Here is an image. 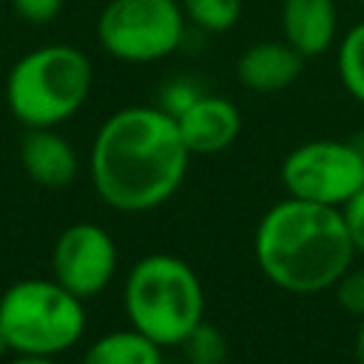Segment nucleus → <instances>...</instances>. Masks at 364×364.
Instances as JSON below:
<instances>
[{"mask_svg":"<svg viewBox=\"0 0 364 364\" xmlns=\"http://www.w3.org/2000/svg\"><path fill=\"white\" fill-rule=\"evenodd\" d=\"M63 3L65 0H9L11 11L23 23H31V26H46V23L57 20L63 11Z\"/></svg>","mask_w":364,"mask_h":364,"instance_id":"18","label":"nucleus"},{"mask_svg":"<svg viewBox=\"0 0 364 364\" xmlns=\"http://www.w3.org/2000/svg\"><path fill=\"white\" fill-rule=\"evenodd\" d=\"M20 165L40 188H68L80 173V156L57 128H26Z\"/></svg>","mask_w":364,"mask_h":364,"instance_id":"10","label":"nucleus"},{"mask_svg":"<svg viewBox=\"0 0 364 364\" xmlns=\"http://www.w3.org/2000/svg\"><path fill=\"white\" fill-rule=\"evenodd\" d=\"M282 34L304 60L330 51L338 37L336 0H282Z\"/></svg>","mask_w":364,"mask_h":364,"instance_id":"12","label":"nucleus"},{"mask_svg":"<svg viewBox=\"0 0 364 364\" xmlns=\"http://www.w3.org/2000/svg\"><path fill=\"white\" fill-rule=\"evenodd\" d=\"M11 350H9V341H6V336H3V330H0V358L3 355H9Z\"/></svg>","mask_w":364,"mask_h":364,"instance_id":"23","label":"nucleus"},{"mask_svg":"<svg viewBox=\"0 0 364 364\" xmlns=\"http://www.w3.org/2000/svg\"><path fill=\"white\" fill-rule=\"evenodd\" d=\"M355 361L364 364V318H361L358 333H355Z\"/></svg>","mask_w":364,"mask_h":364,"instance_id":"22","label":"nucleus"},{"mask_svg":"<svg viewBox=\"0 0 364 364\" xmlns=\"http://www.w3.org/2000/svg\"><path fill=\"white\" fill-rule=\"evenodd\" d=\"M179 3L185 20L208 34H222L233 28L242 17V0H179Z\"/></svg>","mask_w":364,"mask_h":364,"instance_id":"15","label":"nucleus"},{"mask_svg":"<svg viewBox=\"0 0 364 364\" xmlns=\"http://www.w3.org/2000/svg\"><path fill=\"white\" fill-rule=\"evenodd\" d=\"M336 301L341 310H347L355 318H364V267H347L341 279L333 284Z\"/></svg>","mask_w":364,"mask_h":364,"instance_id":"17","label":"nucleus"},{"mask_svg":"<svg viewBox=\"0 0 364 364\" xmlns=\"http://www.w3.org/2000/svg\"><path fill=\"white\" fill-rule=\"evenodd\" d=\"M122 307L134 330L162 350L179 347L205 318V290L196 270L179 256L148 253L125 276Z\"/></svg>","mask_w":364,"mask_h":364,"instance_id":"4","label":"nucleus"},{"mask_svg":"<svg viewBox=\"0 0 364 364\" xmlns=\"http://www.w3.org/2000/svg\"><path fill=\"white\" fill-rule=\"evenodd\" d=\"M304 57L284 40H262L245 48L236 60V77L247 91L276 94L299 80Z\"/></svg>","mask_w":364,"mask_h":364,"instance_id":"11","label":"nucleus"},{"mask_svg":"<svg viewBox=\"0 0 364 364\" xmlns=\"http://www.w3.org/2000/svg\"><path fill=\"white\" fill-rule=\"evenodd\" d=\"M185 26L179 0H108L97 17V40L108 57L145 65L171 57Z\"/></svg>","mask_w":364,"mask_h":364,"instance_id":"6","label":"nucleus"},{"mask_svg":"<svg viewBox=\"0 0 364 364\" xmlns=\"http://www.w3.org/2000/svg\"><path fill=\"white\" fill-rule=\"evenodd\" d=\"M80 364H162V347L139 330H111L97 336Z\"/></svg>","mask_w":364,"mask_h":364,"instance_id":"13","label":"nucleus"},{"mask_svg":"<svg viewBox=\"0 0 364 364\" xmlns=\"http://www.w3.org/2000/svg\"><path fill=\"white\" fill-rule=\"evenodd\" d=\"M202 91L199 88H193L191 82H185V80H173V82H168L165 88H162V100H159V108H165L171 117H176V114H182L196 97H199Z\"/></svg>","mask_w":364,"mask_h":364,"instance_id":"20","label":"nucleus"},{"mask_svg":"<svg viewBox=\"0 0 364 364\" xmlns=\"http://www.w3.org/2000/svg\"><path fill=\"white\" fill-rule=\"evenodd\" d=\"M191 156L176 117L159 105H128L114 111L94 134L91 185L108 208L145 213L179 191Z\"/></svg>","mask_w":364,"mask_h":364,"instance_id":"1","label":"nucleus"},{"mask_svg":"<svg viewBox=\"0 0 364 364\" xmlns=\"http://www.w3.org/2000/svg\"><path fill=\"white\" fill-rule=\"evenodd\" d=\"M253 253L264 279L296 296L333 287L355 259L341 208L296 196L276 202L262 216Z\"/></svg>","mask_w":364,"mask_h":364,"instance_id":"2","label":"nucleus"},{"mask_svg":"<svg viewBox=\"0 0 364 364\" xmlns=\"http://www.w3.org/2000/svg\"><path fill=\"white\" fill-rule=\"evenodd\" d=\"M341 216H344V225H347L355 253H364V188L341 205Z\"/></svg>","mask_w":364,"mask_h":364,"instance_id":"19","label":"nucleus"},{"mask_svg":"<svg viewBox=\"0 0 364 364\" xmlns=\"http://www.w3.org/2000/svg\"><path fill=\"white\" fill-rule=\"evenodd\" d=\"M287 196L341 208L364 188V151L341 139H310L282 162Z\"/></svg>","mask_w":364,"mask_h":364,"instance_id":"7","label":"nucleus"},{"mask_svg":"<svg viewBox=\"0 0 364 364\" xmlns=\"http://www.w3.org/2000/svg\"><path fill=\"white\" fill-rule=\"evenodd\" d=\"M9 364H60L54 355H14Z\"/></svg>","mask_w":364,"mask_h":364,"instance_id":"21","label":"nucleus"},{"mask_svg":"<svg viewBox=\"0 0 364 364\" xmlns=\"http://www.w3.org/2000/svg\"><path fill=\"white\" fill-rule=\"evenodd\" d=\"M336 65L347 94L364 105V20L341 34Z\"/></svg>","mask_w":364,"mask_h":364,"instance_id":"14","label":"nucleus"},{"mask_svg":"<svg viewBox=\"0 0 364 364\" xmlns=\"http://www.w3.org/2000/svg\"><path fill=\"white\" fill-rule=\"evenodd\" d=\"M358 3H364V0H358Z\"/></svg>","mask_w":364,"mask_h":364,"instance_id":"24","label":"nucleus"},{"mask_svg":"<svg viewBox=\"0 0 364 364\" xmlns=\"http://www.w3.org/2000/svg\"><path fill=\"white\" fill-rule=\"evenodd\" d=\"M0 330L14 355H63L85 336V301L51 279H20L0 293Z\"/></svg>","mask_w":364,"mask_h":364,"instance_id":"5","label":"nucleus"},{"mask_svg":"<svg viewBox=\"0 0 364 364\" xmlns=\"http://www.w3.org/2000/svg\"><path fill=\"white\" fill-rule=\"evenodd\" d=\"M114 236L94 222L68 225L51 247V276L82 301L100 296L117 273Z\"/></svg>","mask_w":364,"mask_h":364,"instance_id":"8","label":"nucleus"},{"mask_svg":"<svg viewBox=\"0 0 364 364\" xmlns=\"http://www.w3.org/2000/svg\"><path fill=\"white\" fill-rule=\"evenodd\" d=\"M94 68L85 51L68 43H46L26 51L6 74V105L26 128H57L88 100Z\"/></svg>","mask_w":364,"mask_h":364,"instance_id":"3","label":"nucleus"},{"mask_svg":"<svg viewBox=\"0 0 364 364\" xmlns=\"http://www.w3.org/2000/svg\"><path fill=\"white\" fill-rule=\"evenodd\" d=\"M176 125L191 154H219L236 142L242 114L228 97L199 94L182 114H176Z\"/></svg>","mask_w":364,"mask_h":364,"instance_id":"9","label":"nucleus"},{"mask_svg":"<svg viewBox=\"0 0 364 364\" xmlns=\"http://www.w3.org/2000/svg\"><path fill=\"white\" fill-rule=\"evenodd\" d=\"M179 347L185 350L188 364H225L228 358V338L205 318L182 338Z\"/></svg>","mask_w":364,"mask_h":364,"instance_id":"16","label":"nucleus"}]
</instances>
